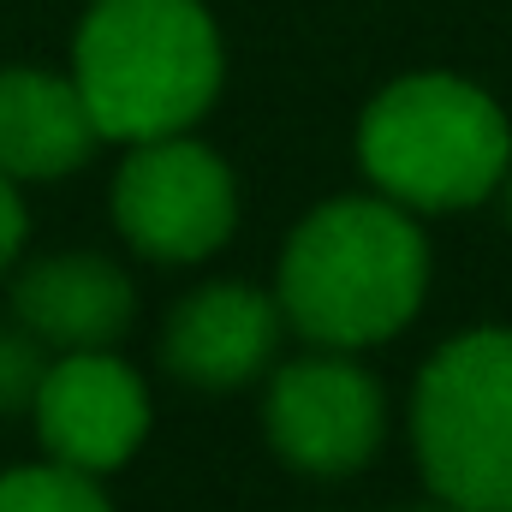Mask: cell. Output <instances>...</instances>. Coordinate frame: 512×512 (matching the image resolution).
<instances>
[{"label": "cell", "instance_id": "8", "mask_svg": "<svg viewBox=\"0 0 512 512\" xmlns=\"http://www.w3.org/2000/svg\"><path fill=\"white\" fill-rule=\"evenodd\" d=\"M280 298L256 292L245 280H215L197 286L191 298L173 304L167 334H161V364L179 382L203 387V393H227L245 387L251 376L268 370L274 346H280Z\"/></svg>", "mask_w": 512, "mask_h": 512}, {"label": "cell", "instance_id": "7", "mask_svg": "<svg viewBox=\"0 0 512 512\" xmlns=\"http://www.w3.org/2000/svg\"><path fill=\"white\" fill-rule=\"evenodd\" d=\"M36 429L42 447L84 471H120L149 435V387L114 352H60L48 364V382L36 393Z\"/></svg>", "mask_w": 512, "mask_h": 512}, {"label": "cell", "instance_id": "1", "mask_svg": "<svg viewBox=\"0 0 512 512\" xmlns=\"http://www.w3.org/2000/svg\"><path fill=\"white\" fill-rule=\"evenodd\" d=\"M429 292V245L405 203L334 197L298 221L280 256L286 322L328 352H364L393 340Z\"/></svg>", "mask_w": 512, "mask_h": 512}, {"label": "cell", "instance_id": "12", "mask_svg": "<svg viewBox=\"0 0 512 512\" xmlns=\"http://www.w3.org/2000/svg\"><path fill=\"white\" fill-rule=\"evenodd\" d=\"M48 346L18 322V328H0V417H18V411H36V393L48 382Z\"/></svg>", "mask_w": 512, "mask_h": 512}, {"label": "cell", "instance_id": "10", "mask_svg": "<svg viewBox=\"0 0 512 512\" xmlns=\"http://www.w3.org/2000/svg\"><path fill=\"white\" fill-rule=\"evenodd\" d=\"M102 126L78 90V78H54L42 66L0 72V167L12 179H66L90 161Z\"/></svg>", "mask_w": 512, "mask_h": 512}, {"label": "cell", "instance_id": "3", "mask_svg": "<svg viewBox=\"0 0 512 512\" xmlns=\"http://www.w3.org/2000/svg\"><path fill=\"white\" fill-rule=\"evenodd\" d=\"M358 161L370 185L411 215H453L501 191L512 167V126L501 102L471 78L411 72L364 108Z\"/></svg>", "mask_w": 512, "mask_h": 512}, {"label": "cell", "instance_id": "2", "mask_svg": "<svg viewBox=\"0 0 512 512\" xmlns=\"http://www.w3.org/2000/svg\"><path fill=\"white\" fill-rule=\"evenodd\" d=\"M72 78L102 137H173L221 96V30L203 0H96L72 36Z\"/></svg>", "mask_w": 512, "mask_h": 512}, {"label": "cell", "instance_id": "5", "mask_svg": "<svg viewBox=\"0 0 512 512\" xmlns=\"http://www.w3.org/2000/svg\"><path fill=\"white\" fill-rule=\"evenodd\" d=\"M114 227L149 262H203L239 227V185L227 161L185 131L131 143L114 173Z\"/></svg>", "mask_w": 512, "mask_h": 512}, {"label": "cell", "instance_id": "15", "mask_svg": "<svg viewBox=\"0 0 512 512\" xmlns=\"http://www.w3.org/2000/svg\"><path fill=\"white\" fill-rule=\"evenodd\" d=\"M417 512H465V507H453V501H441V507H417Z\"/></svg>", "mask_w": 512, "mask_h": 512}, {"label": "cell", "instance_id": "6", "mask_svg": "<svg viewBox=\"0 0 512 512\" xmlns=\"http://www.w3.org/2000/svg\"><path fill=\"white\" fill-rule=\"evenodd\" d=\"M262 429L286 465L310 477H352L376 459L387 435L382 382L364 364H352L346 352L322 346L316 358L280 364V376L268 382V399H262Z\"/></svg>", "mask_w": 512, "mask_h": 512}, {"label": "cell", "instance_id": "14", "mask_svg": "<svg viewBox=\"0 0 512 512\" xmlns=\"http://www.w3.org/2000/svg\"><path fill=\"white\" fill-rule=\"evenodd\" d=\"M501 209H507V227H512V167H507V179H501Z\"/></svg>", "mask_w": 512, "mask_h": 512}, {"label": "cell", "instance_id": "13", "mask_svg": "<svg viewBox=\"0 0 512 512\" xmlns=\"http://www.w3.org/2000/svg\"><path fill=\"white\" fill-rule=\"evenodd\" d=\"M24 233H30V221H24V197H18V179L0 167V274L12 268V256L24 251Z\"/></svg>", "mask_w": 512, "mask_h": 512}, {"label": "cell", "instance_id": "11", "mask_svg": "<svg viewBox=\"0 0 512 512\" xmlns=\"http://www.w3.org/2000/svg\"><path fill=\"white\" fill-rule=\"evenodd\" d=\"M0 512H114L108 495L96 489V477L72 471V465H24L0 477Z\"/></svg>", "mask_w": 512, "mask_h": 512}, {"label": "cell", "instance_id": "9", "mask_svg": "<svg viewBox=\"0 0 512 512\" xmlns=\"http://www.w3.org/2000/svg\"><path fill=\"white\" fill-rule=\"evenodd\" d=\"M12 316L54 352H108L137 322V286L114 256L60 251L18 274Z\"/></svg>", "mask_w": 512, "mask_h": 512}, {"label": "cell", "instance_id": "4", "mask_svg": "<svg viewBox=\"0 0 512 512\" xmlns=\"http://www.w3.org/2000/svg\"><path fill=\"white\" fill-rule=\"evenodd\" d=\"M411 447L441 501L512 512V328H471L423 364Z\"/></svg>", "mask_w": 512, "mask_h": 512}]
</instances>
